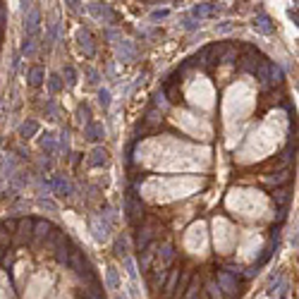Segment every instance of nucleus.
Returning a JSON list of instances; mask_svg holds the SVG:
<instances>
[{
  "mask_svg": "<svg viewBox=\"0 0 299 299\" xmlns=\"http://www.w3.org/2000/svg\"><path fill=\"white\" fill-rule=\"evenodd\" d=\"M5 29H8V5H5V0H0V48L5 41Z\"/></svg>",
  "mask_w": 299,
  "mask_h": 299,
  "instance_id": "1",
  "label": "nucleus"
},
{
  "mask_svg": "<svg viewBox=\"0 0 299 299\" xmlns=\"http://www.w3.org/2000/svg\"><path fill=\"white\" fill-rule=\"evenodd\" d=\"M206 292H209V294H211V297H213V299H223V292L218 290V287H216V285H213V282H211L209 287H206Z\"/></svg>",
  "mask_w": 299,
  "mask_h": 299,
  "instance_id": "2",
  "label": "nucleus"
}]
</instances>
